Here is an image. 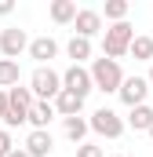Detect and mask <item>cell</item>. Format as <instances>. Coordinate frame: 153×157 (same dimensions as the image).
<instances>
[{
	"mask_svg": "<svg viewBox=\"0 0 153 157\" xmlns=\"http://www.w3.org/2000/svg\"><path fill=\"white\" fill-rule=\"evenodd\" d=\"M88 73H91V88L95 91H106V95H117V88L124 80V70H120V62H113V59H91Z\"/></svg>",
	"mask_w": 153,
	"mask_h": 157,
	"instance_id": "obj_1",
	"label": "cell"
},
{
	"mask_svg": "<svg viewBox=\"0 0 153 157\" xmlns=\"http://www.w3.org/2000/svg\"><path fill=\"white\" fill-rule=\"evenodd\" d=\"M131 40H135L131 22H113L110 29H102V59H113V62H120V59L128 55Z\"/></svg>",
	"mask_w": 153,
	"mask_h": 157,
	"instance_id": "obj_2",
	"label": "cell"
},
{
	"mask_svg": "<svg viewBox=\"0 0 153 157\" xmlns=\"http://www.w3.org/2000/svg\"><path fill=\"white\" fill-rule=\"evenodd\" d=\"M29 91H33L37 102H51L62 91V73H55L51 66H37L33 77H29Z\"/></svg>",
	"mask_w": 153,
	"mask_h": 157,
	"instance_id": "obj_3",
	"label": "cell"
},
{
	"mask_svg": "<svg viewBox=\"0 0 153 157\" xmlns=\"http://www.w3.org/2000/svg\"><path fill=\"white\" fill-rule=\"evenodd\" d=\"M88 132H95V135H106V139H120L124 135V117L110 110V106H99L91 117H88Z\"/></svg>",
	"mask_w": 153,
	"mask_h": 157,
	"instance_id": "obj_4",
	"label": "cell"
},
{
	"mask_svg": "<svg viewBox=\"0 0 153 157\" xmlns=\"http://www.w3.org/2000/svg\"><path fill=\"white\" fill-rule=\"evenodd\" d=\"M26 48H29L26 29H18V26H7V29H0V55H4V59L18 62V55H22Z\"/></svg>",
	"mask_w": 153,
	"mask_h": 157,
	"instance_id": "obj_5",
	"label": "cell"
},
{
	"mask_svg": "<svg viewBox=\"0 0 153 157\" xmlns=\"http://www.w3.org/2000/svg\"><path fill=\"white\" fill-rule=\"evenodd\" d=\"M117 95H120V102L131 110V106H142V102H146L150 84H146V77H124V80H120V88H117Z\"/></svg>",
	"mask_w": 153,
	"mask_h": 157,
	"instance_id": "obj_6",
	"label": "cell"
},
{
	"mask_svg": "<svg viewBox=\"0 0 153 157\" xmlns=\"http://www.w3.org/2000/svg\"><path fill=\"white\" fill-rule=\"evenodd\" d=\"M62 88L66 91H73L80 99H88L95 88H91V73H88V66H69L66 73H62Z\"/></svg>",
	"mask_w": 153,
	"mask_h": 157,
	"instance_id": "obj_7",
	"label": "cell"
},
{
	"mask_svg": "<svg viewBox=\"0 0 153 157\" xmlns=\"http://www.w3.org/2000/svg\"><path fill=\"white\" fill-rule=\"evenodd\" d=\"M73 37H84V40H91L95 33H102V11H95V7H80L76 11V18H73Z\"/></svg>",
	"mask_w": 153,
	"mask_h": 157,
	"instance_id": "obj_8",
	"label": "cell"
},
{
	"mask_svg": "<svg viewBox=\"0 0 153 157\" xmlns=\"http://www.w3.org/2000/svg\"><path fill=\"white\" fill-rule=\"evenodd\" d=\"M29 59L37 62V66H51V59L58 55V40L55 37H37V40H29Z\"/></svg>",
	"mask_w": 153,
	"mask_h": 157,
	"instance_id": "obj_9",
	"label": "cell"
},
{
	"mask_svg": "<svg viewBox=\"0 0 153 157\" xmlns=\"http://www.w3.org/2000/svg\"><path fill=\"white\" fill-rule=\"evenodd\" d=\"M51 106H55V113H58V117H80V113H84V99L73 95V91H66V88L51 99Z\"/></svg>",
	"mask_w": 153,
	"mask_h": 157,
	"instance_id": "obj_10",
	"label": "cell"
},
{
	"mask_svg": "<svg viewBox=\"0 0 153 157\" xmlns=\"http://www.w3.org/2000/svg\"><path fill=\"white\" fill-rule=\"evenodd\" d=\"M22 150H26L29 157H51V150H55V139H51V132H29Z\"/></svg>",
	"mask_w": 153,
	"mask_h": 157,
	"instance_id": "obj_11",
	"label": "cell"
},
{
	"mask_svg": "<svg viewBox=\"0 0 153 157\" xmlns=\"http://www.w3.org/2000/svg\"><path fill=\"white\" fill-rule=\"evenodd\" d=\"M55 117H58V113H55V106H51V102H33V106H29L26 124H29L33 132H47V124H51Z\"/></svg>",
	"mask_w": 153,
	"mask_h": 157,
	"instance_id": "obj_12",
	"label": "cell"
},
{
	"mask_svg": "<svg viewBox=\"0 0 153 157\" xmlns=\"http://www.w3.org/2000/svg\"><path fill=\"white\" fill-rule=\"evenodd\" d=\"M124 128H131V132H150L153 128V106H146V102H142V106H131Z\"/></svg>",
	"mask_w": 153,
	"mask_h": 157,
	"instance_id": "obj_13",
	"label": "cell"
},
{
	"mask_svg": "<svg viewBox=\"0 0 153 157\" xmlns=\"http://www.w3.org/2000/svg\"><path fill=\"white\" fill-rule=\"evenodd\" d=\"M62 132H66V139L69 143H84V135H88V117H62Z\"/></svg>",
	"mask_w": 153,
	"mask_h": 157,
	"instance_id": "obj_14",
	"label": "cell"
},
{
	"mask_svg": "<svg viewBox=\"0 0 153 157\" xmlns=\"http://www.w3.org/2000/svg\"><path fill=\"white\" fill-rule=\"evenodd\" d=\"M51 18H55L58 26H69L76 18V4L73 0H51Z\"/></svg>",
	"mask_w": 153,
	"mask_h": 157,
	"instance_id": "obj_15",
	"label": "cell"
},
{
	"mask_svg": "<svg viewBox=\"0 0 153 157\" xmlns=\"http://www.w3.org/2000/svg\"><path fill=\"white\" fill-rule=\"evenodd\" d=\"M66 55L73 59V66H84V59H91V40H84V37H73L69 44H66Z\"/></svg>",
	"mask_w": 153,
	"mask_h": 157,
	"instance_id": "obj_16",
	"label": "cell"
},
{
	"mask_svg": "<svg viewBox=\"0 0 153 157\" xmlns=\"http://www.w3.org/2000/svg\"><path fill=\"white\" fill-rule=\"evenodd\" d=\"M128 55H135V62H153V37H135Z\"/></svg>",
	"mask_w": 153,
	"mask_h": 157,
	"instance_id": "obj_17",
	"label": "cell"
},
{
	"mask_svg": "<svg viewBox=\"0 0 153 157\" xmlns=\"http://www.w3.org/2000/svg\"><path fill=\"white\" fill-rule=\"evenodd\" d=\"M18 62H11V59H0V91H7V88H15L18 84Z\"/></svg>",
	"mask_w": 153,
	"mask_h": 157,
	"instance_id": "obj_18",
	"label": "cell"
},
{
	"mask_svg": "<svg viewBox=\"0 0 153 157\" xmlns=\"http://www.w3.org/2000/svg\"><path fill=\"white\" fill-rule=\"evenodd\" d=\"M106 18L110 22H128V0H106Z\"/></svg>",
	"mask_w": 153,
	"mask_h": 157,
	"instance_id": "obj_19",
	"label": "cell"
},
{
	"mask_svg": "<svg viewBox=\"0 0 153 157\" xmlns=\"http://www.w3.org/2000/svg\"><path fill=\"white\" fill-rule=\"evenodd\" d=\"M76 157H106V154H102V146H95V143H80V146H76Z\"/></svg>",
	"mask_w": 153,
	"mask_h": 157,
	"instance_id": "obj_20",
	"label": "cell"
},
{
	"mask_svg": "<svg viewBox=\"0 0 153 157\" xmlns=\"http://www.w3.org/2000/svg\"><path fill=\"white\" fill-rule=\"evenodd\" d=\"M11 150H15V143H11V132H7V128H0V157H7Z\"/></svg>",
	"mask_w": 153,
	"mask_h": 157,
	"instance_id": "obj_21",
	"label": "cell"
},
{
	"mask_svg": "<svg viewBox=\"0 0 153 157\" xmlns=\"http://www.w3.org/2000/svg\"><path fill=\"white\" fill-rule=\"evenodd\" d=\"M7 117V91H0V121Z\"/></svg>",
	"mask_w": 153,
	"mask_h": 157,
	"instance_id": "obj_22",
	"label": "cell"
},
{
	"mask_svg": "<svg viewBox=\"0 0 153 157\" xmlns=\"http://www.w3.org/2000/svg\"><path fill=\"white\" fill-rule=\"evenodd\" d=\"M11 11H15V4L11 0H0V15H11Z\"/></svg>",
	"mask_w": 153,
	"mask_h": 157,
	"instance_id": "obj_23",
	"label": "cell"
},
{
	"mask_svg": "<svg viewBox=\"0 0 153 157\" xmlns=\"http://www.w3.org/2000/svg\"><path fill=\"white\" fill-rule=\"evenodd\" d=\"M7 157H29V154H26L22 146H15V150H11V154H7Z\"/></svg>",
	"mask_w": 153,
	"mask_h": 157,
	"instance_id": "obj_24",
	"label": "cell"
},
{
	"mask_svg": "<svg viewBox=\"0 0 153 157\" xmlns=\"http://www.w3.org/2000/svg\"><path fill=\"white\" fill-rule=\"evenodd\" d=\"M146 84H150V88H153V62H150V77H146Z\"/></svg>",
	"mask_w": 153,
	"mask_h": 157,
	"instance_id": "obj_25",
	"label": "cell"
},
{
	"mask_svg": "<svg viewBox=\"0 0 153 157\" xmlns=\"http://www.w3.org/2000/svg\"><path fill=\"white\" fill-rule=\"evenodd\" d=\"M150 139H153V128H150Z\"/></svg>",
	"mask_w": 153,
	"mask_h": 157,
	"instance_id": "obj_26",
	"label": "cell"
},
{
	"mask_svg": "<svg viewBox=\"0 0 153 157\" xmlns=\"http://www.w3.org/2000/svg\"><path fill=\"white\" fill-rule=\"evenodd\" d=\"M113 157H124V154H113Z\"/></svg>",
	"mask_w": 153,
	"mask_h": 157,
	"instance_id": "obj_27",
	"label": "cell"
}]
</instances>
